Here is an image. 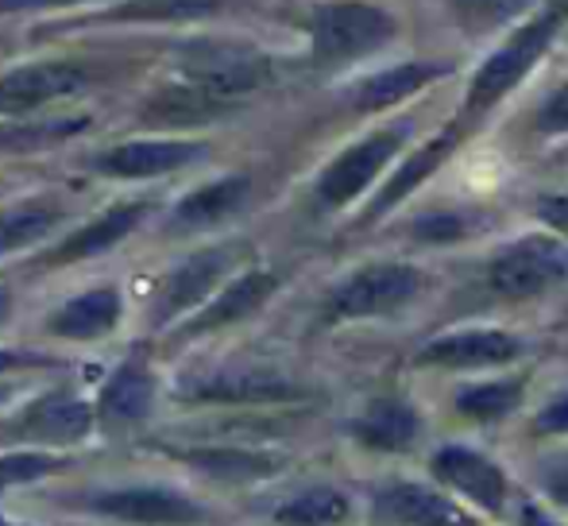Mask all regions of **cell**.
<instances>
[{"mask_svg":"<svg viewBox=\"0 0 568 526\" xmlns=\"http://www.w3.org/2000/svg\"><path fill=\"white\" fill-rule=\"evenodd\" d=\"M247 190H252V182H247L244 174H225V179L190 190L182 202H174L171 233H197V229L221 225V221H229L232 213L244 205Z\"/></svg>","mask_w":568,"mask_h":526,"instance_id":"44dd1931","label":"cell"},{"mask_svg":"<svg viewBox=\"0 0 568 526\" xmlns=\"http://www.w3.org/2000/svg\"><path fill=\"white\" fill-rule=\"evenodd\" d=\"M526 523H530V526H549L546 519H538V515H534V512H530V515H526Z\"/></svg>","mask_w":568,"mask_h":526,"instance_id":"7bdbcfd3","label":"cell"},{"mask_svg":"<svg viewBox=\"0 0 568 526\" xmlns=\"http://www.w3.org/2000/svg\"><path fill=\"white\" fill-rule=\"evenodd\" d=\"M422 434V418L398 398H375L367 403V411L352 422V437L367 449L379 453H403L418 442Z\"/></svg>","mask_w":568,"mask_h":526,"instance_id":"7402d4cb","label":"cell"},{"mask_svg":"<svg viewBox=\"0 0 568 526\" xmlns=\"http://www.w3.org/2000/svg\"><path fill=\"white\" fill-rule=\"evenodd\" d=\"M352 504L341 488L329 484H314V488L294 492L286 504L275 507V523L283 526H341L348 519Z\"/></svg>","mask_w":568,"mask_h":526,"instance_id":"484cf974","label":"cell"},{"mask_svg":"<svg viewBox=\"0 0 568 526\" xmlns=\"http://www.w3.org/2000/svg\"><path fill=\"white\" fill-rule=\"evenodd\" d=\"M62 221V205L51 198H28L8 210H0V260L20 249H31L43 236H51Z\"/></svg>","mask_w":568,"mask_h":526,"instance_id":"cb8c5ba5","label":"cell"},{"mask_svg":"<svg viewBox=\"0 0 568 526\" xmlns=\"http://www.w3.org/2000/svg\"><path fill=\"white\" fill-rule=\"evenodd\" d=\"M51 356L43 353H31V348H12V345H0V376H20V372L31 368H51Z\"/></svg>","mask_w":568,"mask_h":526,"instance_id":"836d02e7","label":"cell"},{"mask_svg":"<svg viewBox=\"0 0 568 526\" xmlns=\"http://www.w3.org/2000/svg\"><path fill=\"white\" fill-rule=\"evenodd\" d=\"M124 299L116 286H93L47 314V333L59 341H101L120 325Z\"/></svg>","mask_w":568,"mask_h":526,"instance_id":"ac0fdd59","label":"cell"},{"mask_svg":"<svg viewBox=\"0 0 568 526\" xmlns=\"http://www.w3.org/2000/svg\"><path fill=\"white\" fill-rule=\"evenodd\" d=\"M16 395H20V384L16 380H0V406H8Z\"/></svg>","mask_w":568,"mask_h":526,"instance_id":"ab89813d","label":"cell"},{"mask_svg":"<svg viewBox=\"0 0 568 526\" xmlns=\"http://www.w3.org/2000/svg\"><path fill=\"white\" fill-rule=\"evenodd\" d=\"M442 74H445V67H437V62H403V67L383 70V74L367 78L364 85H356L352 101H356V109H387V105L406 101L410 93H418L422 85H429Z\"/></svg>","mask_w":568,"mask_h":526,"instance_id":"d4e9b609","label":"cell"},{"mask_svg":"<svg viewBox=\"0 0 568 526\" xmlns=\"http://www.w3.org/2000/svg\"><path fill=\"white\" fill-rule=\"evenodd\" d=\"M240 263L236 244H221V249L194 252L190 260H182L179 267L166 271V279L159 283L155 306H151V325L166 330L179 317L202 310L205 302L217 294V286L232 275V267Z\"/></svg>","mask_w":568,"mask_h":526,"instance_id":"8992f818","label":"cell"},{"mask_svg":"<svg viewBox=\"0 0 568 526\" xmlns=\"http://www.w3.org/2000/svg\"><path fill=\"white\" fill-rule=\"evenodd\" d=\"M453 148H456V129L442 132L434 143H429L426 151H418V155H414L410 163H403V166H398V174L387 182V190H383V194L375 198V205H372V218H379L383 210H390V205H395V202H403V198L410 194V190L418 186L422 179H429V174H434L437 166H442V159L449 155Z\"/></svg>","mask_w":568,"mask_h":526,"instance_id":"83f0119b","label":"cell"},{"mask_svg":"<svg viewBox=\"0 0 568 526\" xmlns=\"http://www.w3.org/2000/svg\"><path fill=\"white\" fill-rule=\"evenodd\" d=\"M221 8V0H124L101 12L105 23H186L205 20Z\"/></svg>","mask_w":568,"mask_h":526,"instance_id":"4316f807","label":"cell"},{"mask_svg":"<svg viewBox=\"0 0 568 526\" xmlns=\"http://www.w3.org/2000/svg\"><path fill=\"white\" fill-rule=\"evenodd\" d=\"M8 314H12V294L8 286H0V322H8Z\"/></svg>","mask_w":568,"mask_h":526,"instance_id":"60d3db41","label":"cell"},{"mask_svg":"<svg viewBox=\"0 0 568 526\" xmlns=\"http://www.w3.org/2000/svg\"><path fill=\"white\" fill-rule=\"evenodd\" d=\"M434 476L445 481L453 492H460L464 499L479 504L484 512H499L503 499H507V481L503 473L479 453L464 449V445H445L434 457Z\"/></svg>","mask_w":568,"mask_h":526,"instance_id":"ffe728a7","label":"cell"},{"mask_svg":"<svg viewBox=\"0 0 568 526\" xmlns=\"http://www.w3.org/2000/svg\"><path fill=\"white\" fill-rule=\"evenodd\" d=\"M568 279V249L554 236H526L495 256L487 283L503 299H534Z\"/></svg>","mask_w":568,"mask_h":526,"instance_id":"9c48e42d","label":"cell"},{"mask_svg":"<svg viewBox=\"0 0 568 526\" xmlns=\"http://www.w3.org/2000/svg\"><path fill=\"white\" fill-rule=\"evenodd\" d=\"M171 395L194 406H275L302 398V387L267 368H217L179 380Z\"/></svg>","mask_w":568,"mask_h":526,"instance_id":"52a82bcc","label":"cell"},{"mask_svg":"<svg viewBox=\"0 0 568 526\" xmlns=\"http://www.w3.org/2000/svg\"><path fill=\"white\" fill-rule=\"evenodd\" d=\"M90 70L78 62H28L0 74V117H23L85 90Z\"/></svg>","mask_w":568,"mask_h":526,"instance_id":"7c38bea8","label":"cell"},{"mask_svg":"<svg viewBox=\"0 0 568 526\" xmlns=\"http://www.w3.org/2000/svg\"><path fill=\"white\" fill-rule=\"evenodd\" d=\"M538 429H546V434H568V395L554 398V403L538 414Z\"/></svg>","mask_w":568,"mask_h":526,"instance_id":"74e56055","label":"cell"},{"mask_svg":"<svg viewBox=\"0 0 568 526\" xmlns=\"http://www.w3.org/2000/svg\"><path fill=\"white\" fill-rule=\"evenodd\" d=\"M557 28H561V8H554V12L526 23L523 31H515V39H510L507 47H499V51L476 70V78H471V85H468V98H464V109H468V113H487L503 93L515 90V85L530 74L534 62L549 51Z\"/></svg>","mask_w":568,"mask_h":526,"instance_id":"277c9868","label":"cell"},{"mask_svg":"<svg viewBox=\"0 0 568 526\" xmlns=\"http://www.w3.org/2000/svg\"><path fill=\"white\" fill-rule=\"evenodd\" d=\"M414 233H418L422 241H456V236H464V221L453 218V213H442V218H422Z\"/></svg>","mask_w":568,"mask_h":526,"instance_id":"d590c367","label":"cell"},{"mask_svg":"<svg viewBox=\"0 0 568 526\" xmlns=\"http://www.w3.org/2000/svg\"><path fill=\"white\" fill-rule=\"evenodd\" d=\"M0 526H36V523H23V519H12V515H0Z\"/></svg>","mask_w":568,"mask_h":526,"instance_id":"b9f144b4","label":"cell"},{"mask_svg":"<svg viewBox=\"0 0 568 526\" xmlns=\"http://www.w3.org/2000/svg\"><path fill=\"white\" fill-rule=\"evenodd\" d=\"M229 109V101L210 98L205 90L186 82H174L159 90L155 98L143 105V124H159V129H197V124L217 121Z\"/></svg>","mask_w":568,"mask_h":526,"instance_id":"603a6c76","label":"cell"},{"mask_svg":"<svg viewBox=\"0 0 568 526\" xmlns=\"http://www.w3.org/2000/svg\"><path fill=\"white\" fill-rule=\"evenodd\" d=\"M445 4L468 31H495L518 12H526L534 0H445Z\"/></svg>","mask_w":568,"mask_h":526,"instance_id":"4dcf8cb0","label":"cell"},{"mask_svg":"<svg viewBox=\"0 0 568 526\" xmlns=\"http://www.w3.org/2000/svg\"><path fill=\"white\" fill-rule=\"evenodd\" d=\"M12 429L28 449L59 453L67 445H82L98 429V418H93L90 398L70 392V387H54V392L31 398L20 411V418L12 422Z\"/></svg>","mask_w":568,"mask_h":526,"instance_id":"ba28073f","label":"cell"},{"mask_svg":"<svg viewBox=\"0 0 568 526\" xmlns=\"http://www.w3.org/2000/svg\"><path fill=\"white\" fill-rule=\"evenodd\" d=\"M151 213V202L148 198H135V202H116L109 205L101 218L85 221L78 233H70L62 244H54L51 252L43 256V267H67V263H78V260H93L101 252H109L113 244L124 241L128 233L140 229V221Z\"/></svg>","mask_w":568,"mask_h":526,"instance_id":"2e32d148","label":"cell"},{"mask_svg":"<svg viewBox=\"0 0 568 526\" xmlns=\"http://www.w3.org/2000/svg\"><path fill=\"white\" fill-rule=\"evenodd\" d=\"M155 403L159 380L151 364L143 356H128L101 387V398L93 403V418L105 434H124V429H140L155 414Z\"/></svg>","mask_w":568,"mask_h":526,"instance_id":"8fae6325","label":"cell"},{"mask_svg":"<svg viewBox=\"0 0 568 526\" xmlns=\"http://www.w3.org/2000/svg\"><path fill=\"white\" fill-rule=\"evenodd\" d=\"M78 507L120 526H205L213 512L205 499L174 484H109L78 499Z\"/></svg>","mask_w":568,"mask_h":526,"instance_id":"6da1fadb","label":"cell"},{"mask_svg":"<svg viewBox=\"0 0 568 526\" xmlns=\"http://www.w3.org/2000/svg\"><path fill=\"white\" fill-rule=\"evenodd\" d=\"M179 74L217 101H236L271 82V62L252 47L236 43H190L179 54Z\"/></svg>","mask_w":568,"mask_h":526,"instance_id":"3957f363","label":"cell"},{"mask_svg":"<svg viewBox=\"0 0 568 526\" xmlns=\"http://www.w3.org/2000/svg\"><path fill=\"white\" fill-rule=\"evenodd\" d=\"M395 39V20L390 12L364 0H333L322 4L310 20V47L322 67H341L356 62L364 54L379 51L383 43Z\"/></svg>","mask_w":568,"mask_h":526,"instance_id":"7a4b0ae2","label":"cell"},{"mask_svg":"<svg viewBox=\"0 0 568 526\" xmlns=\"http://www.w3.org/2000/svg\"><path fill=\"white\" fill-rule=\"evenodd\" d=\"M406 135H410V124H395V129H383L367 135V140L352 143L348 151H341L317 179V202L337 210V205H348L356 194H364L375 182V174L398 155Z\"/></svg>","mask_w":568,"mask_h":526,"instance_id":"30bf717a","label":"cell"},{"mask_svg":"<svg viewBox=\"0 0 568 526\" xmlns=\"http://www.w3.org/2000/svg\"><path fill=\"white\" fill-rule=\"evenodd\" d=\"M541 488L549 492L554 504H568V449L549 453V457L541 461Z\"/></svg>","mask_w":568,"mask_h":526,"instance_id":"d6a6232c","label":"cell"},{"mask_svg":"<svg viewBox=\"0 0 568 526\" xmlns=\"http://www.w3.org/2000/svg\"><path fill=\"white\" fill-rule=\"evenodd\" d=\"M375 523L379 526H476L464 507L445 499L442 492L398 481L375 496Z\"/></svg>","mask_w":568,"mask_h":526,"instance_id":"e0dca14e","label":"cell"},{"mask_svg":"<svg viewBox=\"0 0 568 526\" xmlns=\"http://www.w3.org/2000/svg\"><path fill=\"white\" fill-rule=\"evenodd\" d=\"M85 121H43V124H4L0 129V148H39V143H54L67 140V135L82 132Z\"/></svg>","mask_w":568,"mask_h":526,"instance_id":"1f68e13d","label":"cell"},{"mask_svg":"<svg viewBox=\"0 0 568 526\" xmlns=\"http://www.w3.org/2000/svg\"><path fill=\"white\" fill-rule=\"evenodd\" d=\"M538 218L554 225L557 233H568V194H549L538 202Z\"/></svg>","mask_w":568,"mask_h":526,"instance_id":"8d00e7d4","label":"cell"},{"mask_svg":"<svg viewBox=\"0 0 568 526\" xmlns=\"http://www.w3.org/2000/svg\"><path fill=\"white\" fill-rule=\"evenodd\" d=\"M70 457L67 453H51V449H12L0 453V496L16 488H28V484L51 481V476L67 473Z\"/></svg>","mask_w":568,"mask_h":526,"instance_id":"f1b7e54d","label":"cell"},{"mask_svg":"<svg viewBox=\"0 0 568 526\" xmlns=\"http://www.w3.org/2000/svg\"><path fill=\"white\" fill-rule=\"evenodd\" d=\"M166 453L174 461H182V465H190L194 473L221 484H255L283 468V453L260 449V445H236V442H190L182 449L171 445Z\"/></svg>","mask_w":568,"mask_h":526,"instance_id":"4fadbf2b","label":"cell"},{"mask_svg":"<svg viewBox=\"0 0 568 526\" xmlns=\"http://www.w3.org/2000/svg\"><path fill=\"white\" fill-rule=\"evenodd\" d=\"M523 353V341L510 337L503 330H464L449 337L429 341L418 353L422 364L434 368H491V364H507Z\"/></svg>","mask_w":568,"mask_h":526,"instance_id":"d6986e66","label":"cell"},{"mask_svg":"<svg viewBox=\"0 0 568 526\" xmlns=\"http://www.w3.org/2000/svg\"><path fill=\"white\" fill-rule=\"evenodd\" d=\"M205 155L210 148L197 140H128L101 151L93 159V171L109 174V179H159V174H174Z\"/></svg>","mask_w":568,"mask_h":526,"instance_id":"5bb4252c","label":"cell"},{"mask_svg":"<svg viewBox=\"0 0 568 526\" xmlns=\"http://www.w3.org/2000/svg\"><path fill=\"white\" fill-rule=\"evenodd\" d=\"M275 286H278V279L271 275V271H244V275L229 279L197 314L186 317V325L174 333V341L205 337V333H217V330H229V325L244 322V317H252L255 310L275 294Z\"/></svg>","mask_w":568,"mask_h":526,"instance_id":"9a60e30c","label":"cell"},{"mask_svg":"<svg viewBox=\"0 0 568 526\" xmlns=\"http://www.w3.org/2000/svg\"><path fill=\"white\" fill-rule=\"evenodd\" d=\"M538 132H568V85L554 93L546 105L538 109V121H534Z\"/></svg>","mask_w":568,"mask_h":526,"instance_id":"e575fe53","label":"cell"},{"mask_svg":"<svg viewBox=\"0 0 568 526\" xmlns=\"http://www.w3.org/2000/svg\"><path fill=\"white\" fill-rule=\"evenodd\" d=\"M422 291V271L410 263H372L348 275L329 294L325 317L329 322H356V317H383L403 310Z\"/></svg>","mask_w":568,"mask_h":526,"instance_id":"5b68a950","label":"cell"},{"mask_svg":"<svg viewBox=\"0 0 568 526\" xmlns=\"http://www.w3.org/2000/svg\"><path fill=\"white\" fill-rule=\"evenodd\" d=\"M67 4H82V0H0V16L43 12V8H67Z\"/></svg>","mask_w":568,"mask_h":526,"instance_id":"f35d334b","label":"cell"},{"mask_svg":"<svg viewBox=\"0 0 568 526\" xmlns=\"http://www.w3.org/2000/svg\"><path fill=\"white\" fill-rule=\"evenodd\" d=\"M518 398H523V384H518V380H491V384L464 387V392L456 395V406H460V414H468V418L495 422L515 411Z\"/></svg>","mask_w":568,"mask_h":526,"instance_id":"f546056e","label":"cell"}]
</instances>
